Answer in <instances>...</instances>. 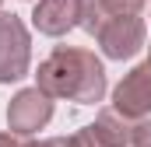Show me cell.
Instances as JSON below:
<instances>
[{
	"label": "cell",
	"mask_w": 151,
	"mask_h": 147,
	"mask_svg": "<svg viewBox=\"0 0 151 147\" xmlns=\"http://www.w3.org/2000/svg\"><path fill=\"white\" fill-rule=\"evenodd\" d=\"M35 84L49 98H67L77 105H95L106 98V67L91 49L81 46H56L42 63H39Z\"/></svg>",
	"instance_id": "1"
},
{
	"label": "cell",
	"mask_w": 151,
	"mask_h": 147,
	"mask_svg": "<svg viewBox=\"0 0 151 147\" xmlns=\"http://www.w3.org/2000/svg\"><path fill=\"white\" fill-rule=\"evenodd\" d=\"M95 42L102 49L106 60H134L144 46H148V25H144V14L141 11H130V14H116L113 21H106L99 32H95Z\"/></svg>",
	"instance_id": "2"
},
{
	"label": "cell",
	"mask_w": 151,
	"mask_h": 147,
	"mask_svg": "<svg viewBox=\"0 0 151 147\" xmlns=\"http://www.w3.org/2000/svg\"><path fill=\"white\" fill-rule=\"evenodd\" d=\"M32 67V35L18 14H0V84L21 81Z\"/></svg>",
	"instance_id": "3"
},
{
	"label": "cell",
	"mask_w": 151,
	"mask_h": 147,
	"mask_svg": "<svg viewBox=\"0 0 151 147\" xmlns=\"http://www.w3.org/2000/svg\"><path fill=\"white\" fill-rule=\"evenodd\" d=\"M53 119V98L32 84L21 88L11 102H7V130H14L18 137H35L39 130H46Z\"/></svg>",
	"instance_id": "4"
},
{
	"label": "cell",
	"mask_w": 151,
	"mask_h": 147,
	"mask_svg": "<svg viewBox=\"0 0 151 147\" xmlns=\"http://www.w3.org/2000/svg\"><path fill=\"white\" fill-rule=\"evenodd\" d=\"M113 109H119L127 119L151 116V63H137L123 81L113 88Z\"/></svg>",
	"instance_id": "5"
},
{
	"label": "cell",
	"mask_w": 151,
	"mask_h": 147,
	"mask_svg": "<svg viewBox=\"0 0 151 147\" xmlns=\"http://www.w3.org/2000/svg\"><path fill=\"white\" fill-rule=\"evenodd\" d=\"M81 25V0H39L32 11V28L39 35L60 39Z\"/></svg>",
	"instance_id": "6"
},
{
	"label": "cell",
	"mask_w": 151,
	"mask_h": 147,
	"mask_svg": "<svg viewBox=\"0 0 151 147\" xmlns=\"http://www.w3.org/2000/svg\"><path fill=\"white\" fill-rule=\"evenodd\" d=\"M91 133V140H99L102 147H130V130H134V119H127L119 109H102L95 116L91 126H84Z\"/></svg>",
	"instance_id": "7"
},
{
	"label": "cell",
	"mask_w": 151,
	"mask_h": 147,
	"mask_svg": "<svg viewBox=\"0 0 151 147\" xmlns=\"http://www.w3.org/2000/svg\"><path fill=\"white\" fill-rule=\"evenodd\" d=\"M141 11L137 0H81V28L88 35H95L106 21H113L116 14H130Z\"/></svg>",
	"instance_id": "8"
},
{
	"label": "cell",
	"mask_w": 151,
	"mask_h": 147,
	"mask_svg": "<svg viewBox=\"0 0 151 147\" xmlns=\"http://www.w3.org/2000/svg\"><path fill=\"white\" fill-rule=\"evenodd\" d=\"M130 147H151V119H134V130H130Z\"/></svg>",
	"instance_id": "9"
},
{
	"label": "cell",
	"mask_w": 151,
	"mask_h": 147,
	"mask_svg": "<svg viewBox=\"0 0 151 147\" xmlns=\"http://www.w3.org/2000/svg\"><path fill=\"white\" fill-rule=\"evenodd\" d=\"M28 147H84L81 137L70 133V137H49V140H28Z\"/></svg>",
	"instance_id": "10"
},
{
	"label": "cell",
	"mask_w": 151,
	"mask_h": 147,
	"mask_svg": "<svg viewBox=\"0 0 151 147\" xmlns=\"http://www.w3.org/2000/svg\"><path fill=\"white\" fill-rule=\"evenodd\" d=\"M0 147H28V137H18L14 130L0 133Z\"/></svg>",
	"instance_id": "11"
},
{
	"label": "cell",
	"mask_w": 151,
	"mask_h": 147,
	"mask_svg": "<svg viewBox=\"0 0 151 147\" xmlns=\"http://www.w3.org/2000/svg\"><path fill=\"white\" fill-rule=\"evenodd\" d=\"M77 137H81V144H84V147H102L99 140H91V133H88V130H77Z\"/></svg>",
	"instance_id": "12"
},
{
	"label": "cell",
	"mask_w": 151,
	"mask_h": 147,
	"mask_svg": "<svg viewBox=\"0 0 151 147\" xmlns=\"http://www.w3.org/2000/svg\"><path fill=\"white\" fill-rule=\"evenodd\" d=\"M137 4H141V7H144V4H148V0H137Z\"/></svg>",
	"instance_id": "13"
},
{
	"label": "cell",
	"mask_w": 151,
	"mask_h": 147,
	"mask_svg": "<svg viewBox=\"0 0 151 147\" xmlns=\"http://www.w3.org/2000/svg\"><path fill=\"white\" fill-rule=\"evenodd\" d=\"M0 14H4V4H0Z\"/></svg>",
	"instance_id": "14"
},
{
	"label": "cell",
	"mask_w": 151,
	"mask_h": 147,
	"mask_svg": "<svg viewBox=\"0 0 151 147\" xmlns=\"http://www.w3.org/2000/svg\"><path fill=\"white\" fill-rule=\"evenodd\" d=\"M148 53H151V46H148ZM148 60H151V56H148Z\"/></svg>",
	"instance_id": "15"
},
{
	"label": "cell",
	"mask_w": 151,
	"mask_h": 147,
	"mask_svg": "<svg viewBox=\"0 0 151 147\" xmlns=\"http://www.w3.org/2000/svg\"><path fill=\"white\" fill-rule=\"evenodd\" d=\"M148 63H151V60H148Z\"/></svg>",
	"instance_id": "16"
}]
</instances>
